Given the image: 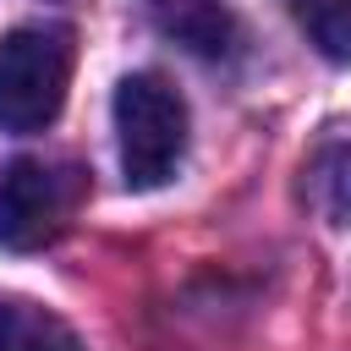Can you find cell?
Listing matches in <instances>:
<instances>
[{
    "label": "cell",
    "mask_w": 351,
    "mask_h": 351,
    "mask_svg": "<svg viewBox=\"0 0 351 351\" xmlns=\"http://www.w3.org/2000/svg\"><path fill=\"white\" fill-rule=\"evenodd\" d=\"M302 192H307V203H313L329 225L351 230V132H329V137L307 154V165H302Z\"/></svg>",
    "instance_id": "4"
},
{
    "label": "cell",
    "mask_w": 351,
    "mask_h": 351,
    "mask_svg": "<svg viewBox=\"0 0 351 351\" xmlns=\"http://www.w3.org/2000/svg\"><path fill=\"white\" fill-rule=\"evenodd\" d=\"M71 88V33L27 22L0 38V132H44Z\"/></svg>",
    "instance_id": "2"
},
{
    "label": "cell",
    "mask_w": 351,
    "mask_h": 351,
    "mask_svg": "<svg viewBox=\"0 0 351 351\" xmlns=\"http://www.w3.org/2000/svg\"><path fill=\"white\" fill-rule=\"evenodd\" d=\"M77 208V176L44 159H16L0 176V247L33 252L60 236L66 214Z\"/></svg>",
    "instance_id": "3"
},
{
    "label": "cell",
    "mask_w": 351,
    "mask_h": 351,
    "mask_svg": "<svg viewBox=\"0 0 351 351\" xmlns=\"http://www.w3.org/2000/svg\"><path fill=\"white\" fill-rule=\"evenodd\" d=\"M115 143L126 186L154 192L176 176L186 154V99L159 71H132L115 88Z\"/></svg>",
    "instance_id": "1"
},
{
    "label": "cell",
    "mask_w": 351,
    "mask_h": 351,
    "mask_svg": "<svg viewBox=\"0 0 351 351\" xmlns=\"http://www.w3.org/2000/svg\"><path fill=\"white\" fill-rule=\"evenodd\" d=\"M159 22L192 55H230L236 44V22L219 0H159Z\"/></svg>",
    "instance_id": "5"
},
{
    "label": "cell",
    "mask_w": 351,
    "mask_h": 351,
    "mask_svg": "<svg viewBox=\"0 0 351 351\" xmlns=\"http://www.w3.org/2000/svg\"><path fill=\"white\" fill-rule=\"evenodd\" d=\"M0 351H82V340H77L71 324H60L55 313L5 302V335H0Z\"/></svg>",
    "instance_id": "7"
},
{
    "label": "cell",
    "mask_w": 351,
    "mask_h": 351,
    "mask_svg": "<svg viewBox=\"0 0 351 351\" xmlns=\"http://www.w3.org/2000/svg\"><path fill=\"white\" fill-rule=\"evenodd\" d=\"M0 335H5V302H0Z\"/></svg>",
    "instance_id": "8"
},
{
    "label": "cell",
    "mask_w": 351,
    "mask_h": 351,
    "mask_svg": "<svg viewBox=\"0 0 351 351\" xmlns=\"http://www.w3.org/2000/svg\"><path fill=\"white\" fill-rule=\"evenodd\" d=\"M291 16L324 60L351 66V0H291Z\"/></svg>",
    "instance_id": "6"
}]
</instances>
